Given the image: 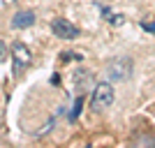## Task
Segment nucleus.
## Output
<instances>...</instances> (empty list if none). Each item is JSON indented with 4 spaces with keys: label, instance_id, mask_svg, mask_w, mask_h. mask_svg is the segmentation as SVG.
Masks as SVG:
<instances>
[{
    "label": "nucleus",
    "instance_id": "nucleus-2",
    "mask_svg": "<svg viewBox=\"0 0 155 148\" xmlns=\"http://www.w3.org/2000/svg\"><path fill=\"white\" fill-rule=\"evenodd\" d=\"M114 104V86L109 81H100L95 84L93 88V95H91V109L93 111H104Z\"/></svg>",
    "mask_w": 155,
    "mask_h": 148
},
{
    "label": "nucleus",
    "instance_id": "nucleus-10",
    "mask_svg": "<svg viewBox=\"0 0 155 148\" xmlns=\"http://www.w3.org/2000/svg\"><path fill=\"white\" fill-rule=\"evenodd\" d=\"M141 28H143V30H146V32H148V35H153V30H155L150 21H148V23H146V21H141Z\"/></svg>",
    "mask_w": 155,
    "mask_h": 148
},
{
    "label": "nucleus",
    "instance_id": "nucleus-7",
    "mask_svg": "<svg viewBox=\"0 0 155 148\" xmlns=\"http://www.w3.org/2000/svg\"><path fill=\"white\" fill-rule=\"evenodd\" d=\"M81 107H84V93H79V97L74 100V107H72L70 111V123H74L79 118V113H81Z\"/></svg>",
    "mask_w": 155,
    "mask_h": 148
},
{
    "label": "nucleus",
    "instance_id": "nucleus-4",
    "mask_svg": "<svg viewBox=\"0 0 155 148\" xmlns=\"http://www.w3.org/2000/svg\"><path fill=\"white\" fill-rule=\"evenodd\" d=\"M51 32L60 39H74V37L81 35V30L74 23H70L67 19H53L51 21Z\"/></svg>",
    "mask_w": 155,
    "mask_h": 148
},
{
    "label": "nucleus",
    "instance_id": "nucleus-11",
    "mask_svg": "<svg viewBox=\"0 0 155 148\" xmlns=\"http://www.w3.org/2000/svg\"><path fill=\"white\" fill-rule=\"evenodd\" d=\"M7 58V46H5V42H0V63Z\"/></svg>",
    "mask_w": 155,
    "mask_h": 148
},
{
    "label": "nucleus",
    "instance_id": "nucleus-8",
    "mask_svg": "<svg viewBox=\"0 0 155 148\" xmlns=\"http://www.w3.org/2000/svg\"><path fill=\"white\" fill-rule=\"evenodd\" d=\"M60 113H63V109H58V113H56V116H53V118H49V120H46V125H44V127L39 130V132H35V136H44L46 132H51V130L56 127V123H58V116H60Z\"/></svg>",
    "mask_w": 155,
    "mask_h": 148
},
{
    "label": "nucleus",
    "instance_id": "nucleus-5",
    "mask_svg": "<svg viewBox=\"0 0 155 148\" xmlns=\"http://www.w3.org/2000/svg\"><path fill=\"white\" fill-rule=\"evenodd\" d=\"M35 21H37V14H35V12H30V9H21V12H16L12 16L9 26L16 28V30H23V28L35 26Z\"/></svg>",
    "mask_w": 155,
    "mask_h": 148
},
{
    "label": "nucleus",
    "instance_id": "nucleus-12",
    "mask_svg": "<svg viewBox=\"0 0 155 148\" xmlns=\"http://www.w3.org/2000/svg\"><path fill=\"white\" fill-rule=\"evenodd\" d=\"M51 84H53V86L60 84V77H58V74H53V77H51Z\"/></svg>",
    "mask_w": 155,
    "mask_h": 148
},
{
    "label": "nucleus",
    "instance_id": "nucleus-1",
    "mask_svg": "<svg viewBox=\"0 0 155 148\" xmlns=\"http://www.w3.org/2000/svg\"><path fill=\"white\" fill-rule=\"evenodd\" d=\"M134 72V60L130 56H116L107 65V77L109 81H127Z\"/></svg>",
    "mask_w": 155,
    "mask_h": 148
},
{
    "label": "nucleus",
    "instance_id": "nucleus-3",
    "mask_svg": "<svg viewBox=\"0 0 155 148\" xmlns=\"http://www.w3.org/2000/svg\"><path fill=\"white\" fill-rule=\"evenodd\" d=\"M12 58H14V67L12 70H14V77H16V74H21V72L32 63V53H30V49H28L23 42H14L12 44Z\"/></svg>",
    "mask_w": 155,
    "mask_h": 148
},
{
    "label": "nucleus",
    "instance_id": "nucleus-6",
    "mask_svg": "<svg viewBox=\"0 0 155 148\" xmlns=\"http://www.w3.org/2000/svg\"><path fill=\"white\" fill-rule=\"evenodd\" d=\"M91 84H93V72H88V70L72 72V86H74L77 93H86V90L91 88Z\"/></svg>",
    "mask_w": 155,
    "mask_h": 148
},
{
    "label": "nucleus",
    "instance_id": "nucleus-9",
    "mask_svg": "<svg viewBox=\"0 0 155 148\" xmlns=\"http://www.w3.org/2000/svg\"><path fill=\"white\" fill-rule=\"evenodd\" d=\"M60 60H63V63H70V60H84V53H79V51H70V49H67V51L60 53Z\"/></svg>",
    "mask_w": 155,
    "mask_h": 148
}]
</instances>
